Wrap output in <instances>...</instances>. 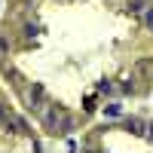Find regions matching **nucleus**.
Returning <instances> with one entry per match:
<instances>
[{"label":"nucleus","mask_w":153,"mask_h":153,"mask_svg":"<svg viewBox=\"0 0 153 153\" xmlns=\"http://www.w3.org/2000/svg\"><path fill=\"white\" fill-rule=\"evenodd\" d=\"M129 129H132V132H138V135H147L150 126H147L144 120H129Z\"/></svg>","instance_id":"f257e3e1"},{"label":"nucleus","mask_w":153,"mask_h":153,"mask_svg":"<svg viewBox=\"0 0 153 153\" xmlns=\"http://www.w3.org/2000/svg\"><path fill=\"white\" fill-rule=\"evenodd\" d=\"M147 6H150V0H129V9L132 12H144Z\"/></svg>","instance_id":"f03ea898"},{"label":"nucleus","mask_w":153,"mask_h":153,"mask_svg":"<svg viewBox=\"0 0 153 153\" xmlns=\"http://www.w3.org/2000/svg\"><path fill=\"white\" fill-rule=\"evenodd\" d=\"M104 117H123V107L120 104H107L104 107Z\"/></svg>","instance_id":"7ed1b4c3"},{"label":"nucleus","mask_w":153,"mask_h":153,"mask_svg":"<svg viewBox=\"0 0 153 153\" xmlns=\"http://www.w3.org/2000/svg\"><path fill=\"white\" fill-rule=\"evenodd\" d=\"M141 16H144V28H150V31H153V6H147Z\"/></svg>","instance_id":"20e7f679"},{"label":"nucleus","mask_w":153,"mask_h":153,"mask_svg":"<svg viewBox=\"0 0 153 153\" xmlns=\"http://www.w3.org/2000/svg\"><path fill=\"white\" fill-rule=\"evenodd\" d=\"M0 123H9V110H6L3 104H0Z\"/></svg>","instance_id":"39448f33"},{"label":"nucleus","mask_w":153,"mask_h":153,"mask_svg":"<svg viewBox=\"0 0 153 153\" xmlns=\"http://www.w3.org/2000/svg\"><path fill=\"white\" fill-rule=\"evenodd\" d=\"M150 135H153V126H150Z\"/></svg>","instance_id":"423d86ee"}]
</instances>
